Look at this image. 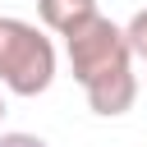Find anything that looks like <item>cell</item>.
<instances>
[{
  "mask_svg": "<svg viewBox=\"0 0 147 147\" xmlns=\"http://www.w3.org/2000/svg\"><path fill=\"white\" fill-rule=\"evenodd\" d=\"M64 55H69V69H74V78L87 92V106L96 115L115 119V115L133 110L138 74H133V51H129L119 23L92 14L87 23L64 32Z\"/></svg>",
  "mask_w": 147,
  "mask_h": 147,
  "instance_id": "6da1fadb",
  "label": "cell"
},
{
  "mask_svg": "<svg viewBox=\"0 0 147 147\" xmlns=\"http://www.w3.org/2000/svg\"><path fill=\"white\" fill-rule=\"evenodd\" d=\"M55 83V46L28 18L0 14V87L14 96H41Z\"/></svg>",
  "mask_w": 147,
  "mask_h": 147,
  "instance_id": "7a4b0ae2",
  "label": "cell"
},
{
  "mask_svg": "<svg viewBox=\"0 0 147 147\" xmlns=\"http://www.w3.org/2000/svg\"><path fill=\"white\" fill-rule=\"evenodd\" d=\"M37 14L55 37H64V32H74L78 23H87L96 14V0H37Z\"/></svg>",
  "mask_w": 147,
  "mask_h": 147,
  "instance_id": "3957f363",
  "label": "cell"
},
{
  "mask_svg": "<svg viewBox=\"0 0 147 147\" xmlns=\"http://www.w3.org/2000/svg\"><path fill=\"white\" fill-rule=\"evenodd\" d=\"M124 41H129V51L147 64V9H138V14L124 23Z\"/></svg>",
  "mask_w": 147,
  "mask_h": 147,
  "instance_id": "277c9868",
  "label": "cell"
},
{
  "mask_svg": "<svg viewBox=\"0 0 147 147\" xmlns=\"http://www.w3.org/2000/svg\"><path fill=\"white\" fill-rule=\"evenodd\" d=\"M0 147H46L37 133H0Z\"/></svg>",
  "mask_w": 147,
  "mask_h": 147,
  "instance_id": "5b68a950",
  "label": "cell"
},
{
  "mask_svg": "<svg viewBox=\"0 0 147 147\" xmlns=\"http://www.w3.org/2000/svg\"><path fill=\"white\" fill-rule=\"evenodd\" d=\"M0 119H5V96H0Z\"/></svg>",
  "mask_w": 147,
  "mask_h": 147,
  "instance_id": "8992f818",
  "label": "cell"
}]
</instances>
